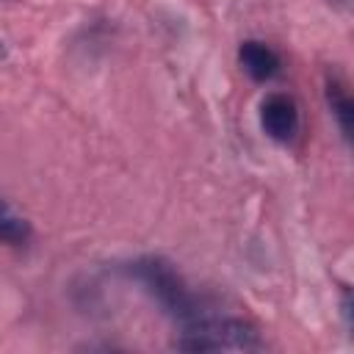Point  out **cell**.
<instances>
[{
	"mask_svg": "<svg viewBox=\"0 0 354 354\" xmlns=\"http://www.w3.org/2000/svg\"><path fill=\"white\" fill-rule=\"evenodd\" d=\"M127 274L144 285V290L158 301V307L174 318L183 329L196 324L202 315H207L210 310L202 304V299L185 285V279L174 271V266L163 257H155V254H147V257H138L127 266Z\"/></svg>",
	"mask_w": 354,
	"mask_h": 354,
	"instance_id": "6da1fadb",
	"label": "cell"
},
{
	"mask_svg": "<svg viewBox=\"0 0 354 354\" xmlns=\"http://www.w3.org/2000/svg\"><path fill=\"white\" fill-rule=\"evenodd\" d=\"M260 346L263 340L249 321L216 313L202 315L196 324L185 326L183 335L174 340V348L180 351H252Z\"/></svg>",
	"mask_w": 354,
	"mask_h": 354,
	"instance_id": "7a4b0ae2",
	"label": "cell"
},
{
	"mask_svg": "<svg viewBox=\"0 0 354 354\" xmlns=\"http://www.w3.org/2000/svg\"><path fill=\"white\" fill-rule=\"evenodd\" d=\"M260 124H263L268 138H274L279 144L293 141L296 133H299V108H296V102L288 94H279V91L268 94L260 102Z\"/></svg>",
	"mask_w": 354,
	"mask_h": 354,
	"instance_id": "3957f363",
	"label": "cell"
},
{
	"mask_svg": "<svg viewBox=\"0 0 354 354\" xmlns=\"http://www.w3.org/2000/svg\"><path fill=\"white\" fill-rule=\"evenodd\" d=\"M238 64L252 80H271L279 72V55L257 39H246L238 47Z\"/></svg>",
	"mask_w": 354,
	"mask_h": 354,
	"instance_id": "277c9868",
	"label": "cell"
},
{
	"mask_svg": "<svg viewBox=\"0 0 354 354\" xmlns=\"http://www.w3.org/2000/svg\"><path fill=\"white\" fill-rule=\"evenodd\" d=\"M326 102L332 108V116L343 133V138L348 141L351 138V119H354V102L346 91V86L337 80V77H329L326 80Z\"/></svg>",
	"mask_w": 354,
	"mask_h": 354,
	"instance_id": "5b68a950",
	"label": "cell"
},
{
	"mask_svg": "<svg viewBox=\"0 0 354 354\" xmlns=\"http://www.w3.org/2000/svg\"><path fill=\"white\" fill-rule=\"evenodd\" d=\"M28 241H30V224L6 199H0V243L22 246Z\"/></svg>",
	"mask_w": 354,
	"mask_h": 354,
	"instance_id": "8992f818",
	"label": "cell"
},
{
	"mask_svg": "<svg viewBox=\"0 0 354 354\" xmlns=\"http://www.w3.org/2000/svg\"><path fill=\"white\" fill-rule=\"evenodd\" d=\"M329 3H337V6H346V0H329Z\"/></svg>",
	"mask_w": 354,
	"mask_h": 354,
	"instance_id": "52a82bcc",
	"label": "cell"
}]
</instances>
